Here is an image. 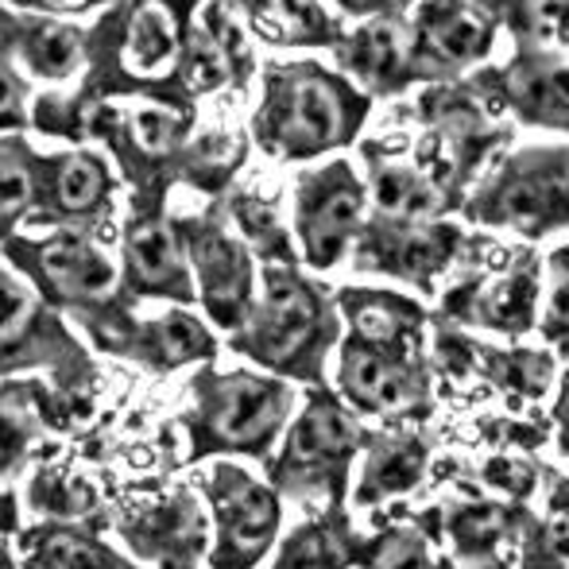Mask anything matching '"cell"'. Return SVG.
<instances>
[{
  "label": "cell",
  "instance_id": "cell-26",
  "mask_svg": "<svg viewBox=\"0 0 569 569\" xmlns=\"http://www.w3.org/2000/svg\"><path fill=\"white\" fill-rule=\"evenodd\" d=\"M252 39L279 51H333L349 20L326 0H232Z\"/></svg>",
  "mask_w": 569,
  "mask_h": 569
},
{
  "label": "cell",
  "instance_id": "cell-24",
  "mask_svg": "<svg viewBox=\"0 0 569 569\" xmlns=\"http://www.w3.org/2000/svg\"><path fill=\"white\" fill-rule=\"evenodd\" d=\"M0 43L39 82H70L86 70V28L54 12L0 4Z\"/></svg>",
  "mask_w": 569,
  "mask_h": 569
},
{
  "label": "cell",
  "instance_id": "cell-23",
  "mask_svg": "<svg viewBox=\"0 0 569 569\" xmlns=\"http://www.w3.org/2000/svg\"><path fill=\"white\" fill-rule=\"evenodd\" d=\"M365 163L368 202L388 218H457V202L415 163L403 140H357Z\"/></svg>",
  "mask_w": 569,
  "mask_h": 569
},
{
  "label": "cell",
  "instance_id": "cell-27",
  "mask_svg": "<svg viewBox=\"0 0 569 569\" xmlns=\"http://www.w3.org/2000/svg\"><path fill=\"white\" fill-rule=\"evenodd\" d=\"M62 422V391H47L36 376H0V477H16L39 438Z\"/></svg>",
  "mask_w": 569,
  "mask_h": 569
},
{
  "label": "cell",
  "instance_id": "cell-21",
  "mask_svg": "<svg viewBox=\"0 0 569 569\" xmlns=\"http://www.w3.org/2000/svg\"><path fill=\"white\" fill-rule=\"evenodd\" d=\"M117 535L124 539L132 558L174 569L202 566L213 542L210 516H206L202 500L190 488H174V492L159 496V500L120 511Z\"/></svg>",
  "mask_w": 569,
  "mask_h": 569
},
{
  "label": "cell",
  "instance_id": "cell-16",
  "mask_svg": "<svg viewBox=\"0 0 569 569\" xmlns=\"http://www.w3.org/2000/svg\"><path fill=\"white\" fill-rule=\"evenodd\" d=\"M120 179L93 148L36 151L31 156V229H86L117 240Z\"/></svg>",
  "mask_w": 569,
  "mask_h": 569
},
{
  "label": "cell",
  "instance_id": "cell-1",
  "mask_svg": "<svg viewBox=\"0 0 569 569\" xmlns=\"http://www.w3.org/2000/svg\"><path fill=\"white\" fill-rule=\"evenodd\" d=\"M376 101L322 59L260 62L248 140L276 163H318L365 136Z\"/></svg>",
  "mask_w": 569,
  "mask_h": 569
},
{
  "label": "cell",
  "instance_id": "cell-32",
  "mask_svg": "<svg viewBox=\"0 0 569 569\" xmlns=\"http://www.w3.org/2000/svg\"><path fill=\"white\" fill-rule=\"evenodd\" d=\"M221 206H226V213H229L232 229L240 232V240L252 248L256 263H302L291 221L279 218V206L271 202V198L232 182L226 194H221Z\"/></svg>",
  "mask_w": 569,
  "mask_h": 569
},
{
  "label": "cell",
  "instance_id": "cell-17",
  "mask_svg": "<svg viewBox=\"0 0 569 569\" xmlns=\"http://www.w3.org/2000/svg\"><path fill=\"white\" fill-rule=\"evenodd\" d=\"M82 330L101 352L132 365L148 368V372H179L190 365H210L218 360V333L210 322L190 315V307H167L159 315H136V302L117 299L109 307L93 310V315L78 318Z\"/></svg>",
  "mask_w": 569,
  "mask_h": 569
},
{
  "label": "cell",
  "instance_id": "cell-3",
  "mask_svg": "<svg viewBox=\"0 0 569 569\" xmlns=\"http://www.w3.org/2000/svg\"><path fill=\"white\" fill-rule=\"evenodd\" d=\"M341 310L333 287H326L302 263H260V283L248 318L229 338L237 357L263 372L295 383H326V368L341 341Z\"/></svg>",
  "mask_w": 569,
  "mask_h": 569
},
{
  "label": "cell",
  "instance_id": "cell-37",
  "mask_svg": "<svg viewBox=\"0 0 569 569\" xmlns=\"http://www.w3.org/2000/svg\"><path fill=\"white\" fill-rule=\"evenodd\" d=\"M503 31L511 39H531V43L569 51V0H519Z\"/></svg>",
  "mask_w": 569,
  "mask_h": 569
},
{
  "label": "cell",
  "instance_id": "cell-40",
  "mask_svg": "<svg viewBox=\"0 0 569 569\" xmlns=\"http://www.w3.org/2000/svg\"><path fill=\"white\" fill-rule=\"evenodd\" d=\"M345 20H376V16H407L415 0H326Z\"/></svg>",
  "mask_w": 569,
  "mask_h": 569
},
{
  "label": "cell",
  "instance_id": "cell-19",
  "mask_svg": "<svg viewBox=\"0 0 569 569\" xmlns=\"http://www.w3.org/2000/svg\"><path fill=\"white\" fill-rule=\"evenodd\" d=\"M206 508H210L213 542L206 562L218 569H252L271 555L283 527V496L256 480L244 465L218 457L206 477Z\"/></svg>",
  "mask_w": 569,
  "mask_h": 569
},
{
  "label": "cell",
  "instance_id": "cell-4",
  "mask_svg": "<svg viewBox=\"0 0 569 569\" xmlns=\"http://www.w3.org/2000/svg\"><path fill=\"white\" fill-rule=\"evenodd\" d=\"M190 407L179 427L187 430V461L210 457H252L268 461L295 415V380L252 368H213V360L187 383Z\"/></svg>",
  "mask_w": 569,
  "mask_h": 569
},
{
  "label": "cell",
  "instance_id": "cell-5",
  "mask_svg": "<svg viewBox=\"0 0 569 569\" xmlns=\"http://www.w3.org/2000/svg\"><path fill=\"white\" fill-rule=\"evenodd\" d=\"M542 252L527 240L503 244L500 232L480 229L465 240L461 260L446 276L435 318L472 333L523 341L539 330Z\"/></svg>",
  "mask_w": 569,
  "mask_h": 569
},
{
  "label": "cell",
  "instance_id": "cell-41",
  "mask_svg": "<svg viewBox=\"0 0 569 569\" xmlns=\"http://www.w3.org/2000/svg\"><path fill=\"white\" fill-rule=\"evenodd\" d=\"M550 430H555L558 453L569 457V368L558 376V396H555V407H550Z\"/></svg>",
  "mask_w": 569,
  "mask_h": 569
},
{
  "label": "cell",
  "instance_id": "cell-43",
  "mask_svg": "<svg viewBox=\"0 0 569 569\" xmlns=\"http://www.w3.org/2000/svg\"><path fill=\"white\" fill-rule=\"evenodd\" d=\"M20 531V503L16 496L0 492V535H16Z\"/></svg>",
  "mask_w": 569,
  "mask_h": 569
},
{
  "label": "cell",
  "instance_id": "cell-9",
  "mask_svg": "<svg viewBox=\"0 0 569 569\" xmlns=\"http://www.w3.org/2000/svg\"><path fill=\"white\" fill-rule=\"evenodd\" d=\"M333 391L357 415L388 427H422L438 411L430 341H376L341 330Z\"/></svg>",
  "mask_w": 569,
  "mask_h": 569
},
{
  "label": "cell",
  "instance_id": "cell-39",
  "mask_svg": "<svg viewBox=\"0 0 569 569\" xmlns=\"http://www.w3.org/2000/svg\"><path fill=\"white\" fill-rule=\"evenodd\" d=\"M31 117V86L0 43V132H23Z\"/></svg>",
  "mask_w": 569,
  "mask_h": 569
},
{
  "label": "cell",
  "instance_id": "cell-12",
  "mask_svg": "<svg viewBox=\"0 0 569 569\" xmlns=\"http://www.w3.org/2000/svg\"><path fill=\"white\" fill-rule=\"evenodd\" d=\"M368 213V182L349 156H326L307 167L291 194V232L302 268L315 276L341 268Z\"/></svg>",
  "mask_w": 569,
  "mask_h": 569
},
{
  "label": "cell",
  "instance_id": "cell-15",
  "mask_svg": "<svg viewBox=\"0 0 569 569\" xmlns=\"http://www.w3.org/2000/svg\"><path fill=\"white\" fill-rule=\"evenodd\" d=\"M480 101L516 128H542L569 140V51L511 39V51L465 74Z\"/></svg>",
  "mask_w": 569,
  "mask_h": 569
},
{
  "label": "cell",
  "instance_id": "cell-11",
  "mask_svg": "<svg viewBox=\"0 0 569 569\" xmlns=\"http://www.w3.org/2000/svg\"><path fill=\"white\" fill-rule=\"evenodd\" d=\"M0 256L39 291L54 310L86 318L120 295V260L109 252V240L86 229H47L43 237H12L0 244Z\"/></svg>",
  "mask_w": 569,
  "mask_h": 569
},
{
  "label": "cell",
  "instance_id": "cell-20",
  "mask_svg": "<svg viewBox=\"0 0 569 569\" xmlns=\"http://www.w3.org/2000/svg\"><path fill=\"white\" fill-rule=\"evenodd\" d=\"M415 67L422 86L457 82L492 62L500 43V20L477 0H415L407 12Z\"/></svg>",
  "mask_w": 569,
  "mask_h": 569
},
{
  "label": "cell",
  "instance_id": "cell-22",
  "mask_svg": "<svg viewBox=\"0 0 569 569\" xmlns=\"http://www.w3.org/2000/svg\"><path fill=\"white\" fill-rule=\"evenodd\" d=\"M330 54L333 67L372 101H396L422 86L407 16H376V20L349 23Z\"/></svg>",
  "mask_w": 569,
  "mask_h": 569
},
{
  "label": "cell",
  "instance_id": "cell-44",
  "mask_svg": "<svg viewBox=\"0 0 569 569\" xmlns=\"http://www.w3.org/2000/svg\"><path fill=\"white\" fill-rule=\"evenodd\" d=\"M8 566H16L12 562V547H8V539L0 535V569H8Z\"/></svg>",
  "mask_w": 569,
  "mask_h": 569
},
{
  "label": "cell",
  "instance_id": "cell-45",
  "mask_svg": "<svg viewBox=\"0 0 569 569\" xmlns=\"http://www.w3.org/2000/svg\"><path fill=\"white\" fill-rule=\"evenodd\" d=\"M555 352H558V365H569V338H566V341H558V345H555Z\"/></svg>",
  "mask_w": 569,
  "mask_h": 569
},
{
  "label": "cell",
  "instance_id": "cell-13",
  "mask_svg": "<svg viewBox=\"0 0 569 569\" xmlns=\"http://www.w3.org/2000/svg\"><path fill=\"white\" fill-rule=\"evenodd\" d=\"M465 240L469 226L457 218H388L372 210L349 248V268L435 295L461 260Z\"/></svg>",
  "mask_w": 569,
  "mask_h": 569
},
{
  "label": "cell",
  "instance_id": "cell-34",
  "mask_svg": "<svg viewBox=\"0 0 569 569\" xmlns=\"http://www.w3.org/2000/svg\"><path fill=\"white\" fill-rule=\"evenodd\" d=\"M28 503H31V511L43 519H93L101 508L98 488L78 480L74 472L54 469V465H43V469L31 477Z\"/></svg>",
  "mask_w": 569,
  "mask_h": 569
},
{
  "label": "cell",
  "instance_id": "cell-2",
  "mask_svg": "<svg viewBox=\"0 0 569 569\" xmlns=\"http://www.w3.org/2000/svg\"><path fill=\"white\" fill-rule=\"evenodd\" d=\"M206 0H117L86 28V78L62 93L70 109L106 98H190L179 62ZM198 101V98H194Z\"/></svg>",
  "mask_w": 569,
  "mask_h": 569
},
{
  "label": "cell",
  "instance_id": "cell-31",
  "mask_svg": "<svg viewBox=\"0 0 569 569\" xmlns=\"http://www.w3.org/2000/svg\"><path fill=\"white\" fill-rule=\"evenodd\" d=\"M248 151V128H210V132H194L179 156V182H187L198 194L221 198L244 171Z\"/></svg>",
  "mask_w": 569,
  "mask_h": 569
},
{
  "label": "cell",
  "instance_id": "cell-28",
  "mask_svg": "<svg viewBox=\"0 0 569 569\" xmlns=\"http://www.w3.org/2000/svg\"><path fill=\"white\" fill-rule=\"evenodd\" d=\"M508 407H535L558 380V352L550 345L523 341H477L472 338V372Z\"/></svg>",
  "mask_w": 569,
  "mask_h": 569
},
{
  "label": "cell",
  "instance_id": "cell-8",
  "mask_svg": "<svg viewBox=\"0 0 569 569\" xmlns=\"http://www.w3.org/2000/svg\"><path fill=\"white\" fill-rule=\"evenodd\" d=\"M365 422L349 403L330 388L315 383L302 396V407L283 430V446L271 450L268 485L291 500L349 503L352 465L365 446Z\"/></svg>",
  "mask_w": 569,
  "mask_h": 569
},
{
  "label": "cell",
  "instance_id": "cell-30",
  "mask_svg": "<svg viewBox=\"0 0 569 569\" xmlns=\"http://www.w3.org/2000/svg\"><path fill=\"white\" fill-rule=\"evenodd\" d=\"M360 542H365V531H357L349 508L345 503H326L322 516L307 519L279 542L276 566H360Z\"/></svg>",
  "mask_w": 569,
  "mask_h": 569
},
{
  "label": "cell",
  "instance_id": "cell-33",
  "mask_svg": "<svg viewBox=\"0 0 569 569\" xmlns=\"http://www.w3.org/2000/svg\"><path fill=\"white\" fill-rule=\"evenodd\" d=\"M31 156L23 132H0V244L28 221L31 210Z\"/></svg>",
  "mask_w": 569,
  "mask_h": 569
},
{
  "label": "cell",
  "instance_id": "cell-6",
  "mask_svg": "<svg viewBox=\"0 0 569 569\" xmlns=\"http://www.w3.org/2000/svg\"><path fill=\"white\" fill-rule=\"evenodd\" d=\"M457 218L472 229L542 244L569 232V140L511 143L465 194Z\"/></svg>",
  "mask_w": 569,
  "mask_h": 569
},
{
  "label": "cell",
  "instance_id": "cell-42",
  "mask_svg": "<svg viewBox=\"0 0 569 569\" xmlns=\"http://www.w3.org/2000/svg\"><path fill=\"white\" fill-rule=\"evenodd\" d=\"M117 0H31V8L39 12H54V16H82V12H93V8H109Z\"/></svg>",
  "mask_w": 569,
  "mask_h": 569
},
{
  "label": "cell",
  "instance_id": "cell-7",
  "mask_svg": "<svg viewBox=\"0 0 569 569\" xmlns=\"http://www.w3.org/2000/svg\"><path fill=\"white\" fill-rule=\"evenodd\" d=\"M411 117L415 136L407 148L415 163L453 198L461 213L465 194L477 187L480 174L516 143V124L492 113L465 78L419 86Z\"/></svg>",
  "mask_w": 569,
  "mask_h": 569
},
{
  "label": "cell",
  "instance_id": "cell-38",
  "mask_svg": "<svg viewBox=\"0 0 569 569\" xmlns=\"http://www.w3.org/2000/svg\"><path fill=\"white\" fill-rule=\"evenodd\" d=\"M480 485L496 496H508V500H531L542 485V465H535L531 457H519L511 450L496 453L480 469Z\"/></svg>",
  "mask_w": 569,
  "mask_h": 569
},
{
  "label": "cell",
  "instance_id": "cell-18",
  "mask_svg": "<svg viewBox=\"0 0 569 569\" xmlns=\"http://www.w3.org/2000/svg\"><path fill=\"white\" fill-rule=\"evenodd\" d=\"M171 194H128L117 229L120 244V295L128 302H167L194 307V276L182 256L179 232L167 213Z\"/></svg>",
  "mask_w": 569,
  "mask_h": 569
},
{
  "label": "cell",
  "instance_id": "cell-29",
  "mask_svg": "<svg viewBox=\"0 0 569 569\" xmlns=\"http://www.w3.org/2000/svg\"><path fill=\"white\" fill-rule=\"evenodd\" d=\"M16 547L28 569H124L132 558L109 547L86 519H43L39 527H20Z\"/></svg>",
  "mask_w": 569,
  "mask_h": 569
},
{
  "label": "cell",
  "instance_id": "cell-10",
  "mask_svg": "<svg viewBox=\"0 0 569 569\" xmlns=\"http://www.w3.org/2000/svg\"><path fill=\"white\" fill-rule=\"evenodd\" d=\"M51 372L62 396L78 399L98 383L86 345L67 330L62 315L0 256V376Z\"/></svg>",
  "mask_w": 569,
  "mask_h": 569
},
{
  "label": "cell",
  "instance_id": "cell-46",
  "mask_svg": "<svg viewBox=\"0 0 569 569\" xmlns=\"http://www.w3.org/2000/svg\"><path fill=\"white\" fill-rule=\"evenodd\" d=\"M0 4H12V8H31V0H0Z\"/></svg>",
  "mask_w": 569,
  "mask_h": 569
},
{
  "label": "cell",
  "instance_id": "cell-35",
  "mask_svg": "<svg viewBox=\"0 0 569 569\" xmlns=\"http://www.w3.org/2000/svg\"><path fill=\"white\" fill-rule=\"evenodd\" d=\"M438 542L422 523H383L360 542V566H435Z\"/></svg>",
  "mask_w": 569,
  "mask_h": 569
},
{
  "label": "cell",
  "instance_id": "cell-36",
  "mask_svg": "<svg viewBox=\"0 0 569 569\" xmlns=\"http://www.w3.org/2000/svg\"><path fill=\"white\" fill-rule=\"evenodd\" d=\"M535 333L550 349L569 338V232L542 256V307Z\"/></svg>",
  "mask_w": 569,
  "mask_h": 569
},
{
  "label": "cell",
  "instance_id": "cell-14",
  "mask_svg": "<svg viewBox=\"0 0 569 569\" xmlns=\"http://www.w3.org/2000/svg\"><path fill=\"white\" fill-rule=\"evenodd\" d=\"M171 221L194 276V295L198 307L206 310V322L221 333H232L252 310L256 283H260V263L252 248L232 229L221 198H213L210 210L179 213Z\"/></svg>",
  "mask_w": 569,
  "mask_h": 569
},
{
  "label": "cell",
  "instance_id": "cell-25",
  "mask_svg": "<svg viewBox=\"0 0 569 569\" xmlns=\"http://www.w3.org/2000/svg\"><path fill=\"white\" fill-rule=\"evenodd\" d=\"M435 442L419 427H388L368 430L360 446V477L352 488L357 508H380L396 496H411L427 480Z\"/></svg>",
  "mask_w": 569,
  "mask_h": 569
}]
</instances>
